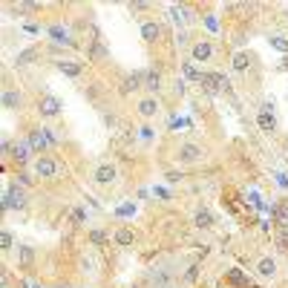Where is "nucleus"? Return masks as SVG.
Segmentation results:
<instances>
[{"label": "nucleus", "instance_id": "obj_1", "mask_svg": "<svg viewBox=\"0 0 288 288\" xmlns=\"http://www.w3.org/2000/svg\"><path fill=\"white\" fill-rule=\"evenodd\" d=\"M176 159L182 162V165H193V162H199L202 159V147L199 144H179V150H176Z\"/></svg>", "mask_w": 288, "mask_h": 288}, {"label": "nucleus", "instance_id": "obj_2", "mask_svg": "<svg viewBox=\"0 0 288 288\" xmlns=\"http://www.w3.org/2000/svg\"><path fill=\"white\" fill-rule=\"evenodd\" d=\"M199 84H202L207 92H219V89H225V86H228V78H225V75H219V72H202Z\"/></svg>", "mask_w": 288, "mask_h": 288}, {"label": "nucleus", "instance_id": "obj_3", "mask_svg": "<svg viewBox=\"0 0 288 288\" xmlns=\"http://www.w3.org/2000/svg\"><path fill=\"white\" fill-rule=\"evenodd\" d=\"M35 173H38V176H43V179H49V176L58 173V165L52 162L49 156H41V159L35 162Z\"/></svg>", "mask_w": 288, "mask_h": 288}, {"label": "nucleus", "instance_id": "obj_4", "mask_svg": "<svg viewBox=\"0 0 288 288\" xmlns=\"http://www.w3.org/2000/svg\"><path fill=\"white\" fill-rule=\"evenodd\" d=\"M268 110H271V107H268V104H265V107H262V110H259V130H262V133H274V127H277V121H274V116L271 113H268Z\"/></svg>", "mask_w": 288, "mask_h": 288}, {"label": "nucleus", "instance_id": "obj_5", "mask_svg": "<svg viewBox=\"0 0 288 288\" xmlns=\"http://www.w3.org/2000/svg\"><path fill=\"white\" fill-rule=\"evenodd\" d=\"M113 179H116V167L113 165H101V167L95 170V182L98 185H110Z\"/></svg>", "mask_w": 288, "mask_h": 288}, {"label": "nucleus", "instance_id": "obj_6", "mask_svg": "<svg viewBox=\"0 0 288 288\" xmlns=\"http://www.w3.org/2000/svg\"><path fill=\"white\" fill-rule=\"evenodd\" d=\"M274 222H277L283 231L288 228V202H280L277 207H274Z\"/></svg>", "mask_w": 288, "mask_h": 288}, {"label": "nucleus", "instance_id": "obj_7", "mask_svg": "<svg viewBox=\"0 0 288 288\" xmlns=\"http://www.w3.org/2000/svg\"><path fill=\"white\" fill-rule=\"evenodd\" d=\"M58 110H61V101L52 98V95H46V98L41 101V113H43V116H58Z\"/></svg>", "mask_w": 288, "mask_h": 288}, {"label": "nucleus", "instance_id": "obj_8", "mask_svg": "<svg viewBox=\"0 0 288 288\" xmlns=\"http://www.w3.org/2000/svg\"><path fill=\"white\" fill-rule=\"evenodd\" d=\"M20 205H23V190L9 187L6 190V207H20Z\"/></svg>", "mask_w": 288, "mask_h": 288}, {"label": "nucleus", "instance_id": "obj_9", "mask_svg": "<svg viewBox=\"0 0 288 288\" xmlns=\"http://www.w3.org/2000/svg\"><path fill=\"white\" fill-rule=\"evenodd\" d=\"M138 110H141V116H147V119H150V116L159 113V101H156V98H144V101L138 104Z\"/></svg>", "mask_w": 288, "mask_h": 288}, {"label": "nucleus", "instance_id": "obj_10", "mask_svg": "<svg viewBox=\"0 0 288 288\" xmlns=\"http://www.w3.org/2000/svg\"><path fill=\"white\" fill-rule=\"evenodd\" d=\"M43 133H46V130H38V133H32V138H29V144H32L35 150H43V147H46V144L52 141V138L43 136Z\"/></svg>", "mask_w": 288, "mask_h": 288}, {"label": "nucleus", "instance_id": "obj_11", "mask_svg": "<svg viewBox=\"0 0 288 288\" xmlns=\"http://www.w3.org/2000/svg\"><path fill=\"white\" fill-rule=\"evenodd\" d=\"M256 271L262 274V277H274V274H277V262L265 256V259H259V265H256Z\"/></svg>", "mask_w": 288, "mask_h": 288}, {"label": "nucleus", "instance_id": "obj_12", "mask_svg": "<svg viewBox=\"0 0 288 288\" xmlns=\"http://www.w3.org/2000/svg\"><path fill=\"white\" fill-rule=\"evenodd\" d=\"M210 43H207V41H202V43H196V46H193V58H196V61H207V58H210Z\"/></svg>", "mask_w": 288, "mask_h": 288}, {"label": "nucleus", "instance_id": "obj_13", "mask_svg": "<svg viewBox=\"0 0 288 288\" xmlns=\"http://www.w3.org/2000/svg\"><path fill=\"white\" fill-rule=\"evenodd\" d=\"M196 225H199V228H210V225H213V216H210L207 207H199V210H196Z\"/></svg>", "mask_w": 288, "mask_h": 288}, {"label": "nucleus", "instance_id": "obj_14", "mask_svg": "<svg viewBox=\"0 0 288 288\" xmlns=\"http://www.w3.org/2000/svg\"><path fill=\"white\" fill-rule=\"evenodd\" d=\"M3 107H6V110H15V107H20V95H17V92H12V89H6V92H3Z\"/></svg>", "mask_w": 288, "mask_h": 288}, {"label": "nucleus", "instance_id": "obj_15", "mask_svg": "<svg viewBox=\"0 0 288 288\" xmlns=\"http://www.w3.org/2000/svg\"><path fill=\"white\" fill-rule=\"evenodd\" d=\"M141 35H144V41H156V38L162 35V29H159L156 23H144V26H141Z\"/></svg>", "mask_w": 288, "mask_h": 288}, {"label": "nucleus", "instance_id": "obj_16", "mask_svg": "<svg viewBox=\"0 0 288 288\" xmlns=\"http://www.w3.org/2000/svg\"><path fill=\"white\" fill-rule=\"evenodd\" d=\"M58 69H61V72H67V75H72V78H75V75L81 72V64H75V61H61V64H58Z\"/></svg>", "mask_w": 288, "mask_h": 288}, {"label": "nucleus", "instance_id": "obj_17", "mask_svg": "<svg viewBox=\"0 0 288 288\" xmlns=\"http://www.w3.org/2000/svg\"><path fill=\"white\" fill-rule=\"evenodd\" d=\"M12 153H15V159H17V162H26V159H29V144L17 141L15 147H12Z\"/></svg>", "mask_w": 288, "mask_h": 288}, {"label": "nucleus", "instance_id": "obj_18", "mask_svg": "<svg viewBox=\"0 0 288 288\" xmlns=\"http://www.w3.org/2000/svg\"><path fill=\"white\" fill-rule=\"evenodd\" d=\"M141 78H144L141 72H136V75H130V78L124 81V92H130V89H138V86H141Z\"/></svg>", "mask_w": 288, "mask_h": 288}, {"label": "nucleus", "instance_id": "obj_19", "mask_svg": "<svg viewBox=\"0 0 288 288\" xmlns=\"http://www.w3.org/2000/svg\"><path fill=\"white\" fill-rule=\"evenodd\" d=\"M228 280H231L234 286H239V288H248V280H245V277H242L237 268H234V271H228Z\"/></svg>", "mask_w": 288, "mask_h": 288}, {"label": "nucleus", "instance_id": "obj_20", "mask_svg": "<svg viewBox=\"0 0 288 288\" xmlns=\"http://www.w3.org/2000/svg\"><path fill=\"white\" fill-rule=\"evenodd\" d=\"M144 81H147V89H159V72H147Z\"/></svg>", "mask_w": 288, "mask_h": 288}, {"label": "nucleus", "instance_id": "obj_21", "mask_svg": "<svg viewBox=\"0 0 288 288\" xmlns=\"http://www.w3.org/2000/svg\"><path fill=\"white\" fill-rule=\"evenodd\" d=\"M116 239H119L121 245H130V242H133V234H130V231H127V228H121L119 234H116Z\"/></svg>", "mask_w": 288, "mask_h": 288}, {"label": "nucleus", "instance_id": "obj_22", "mask_svg": "<svg viewBox=\"0 0 288 288\" xmlns=\"http://www.w3.org/2000/svg\"><path fill=\"white\" fill-rule=\"evenodd\" d=\"M20 262H23V265L32 262V248H20Z\"/></svg>", "mask_w": 288, "mask_h": 288}, {"label": "nucleus", "instance_id": "obj_23", "mask_svg": "<svg viewBox=\"0 0 288 288\" xmlns=\"http://www.w3.org/2000/svg\"><path fill=\"white\" fill-rule=\"evenodd\" d=\"M49 35H52V38H58V41H67V32H64L61 26H52V29H49Z\"/></svg>", "mask_w": 288, "mask_h": 288}, {"label": "nucleus", "instance_id": "obj_24", "mask_svg": "<svg viewBox=\"0 0 288 288\" xmlns=\"http://www.w3.org/2000/svg\"><path fill=\"white\" fill-rule=\"evenodd\" d=\"M234 67H237L239 72H242V69L248 67V58H245V55H237V58H234Z\"/></svg>", "mask_w": 288, "mask_h": 288}, {"label": "nucleus", "instance_id": "obj_25", "mask_svg": "<svg viewBox=\"0 0 288 288\" xmlns=\"http://www.w3.org/2000/svg\"><path fill=\"white\" fill-rule=\"evenodd\" d=\"M185 75H187V78H196V81L202 78V72H196V69L190 67V64H185Z\"/></svg>", "mask_w": 288, "mask_h": 288}, {"label": "nucleus", "instance_id": "obj_26", "mask_svg": "<svg viewBox=\"0 0 288 288\" xmlns=\"http://www.w3.org/2000/svg\"><path fill=\"white\" fill-rule=\"evenodd\" d=\"M271 43H274V46H277L280 52H288V41H283V38H274Z\"/></svg>", "mask_w": 288, "mask_h": 288}, {"label": "nucleus", "instance_id": "obj_27", "mask_svg": "<svg viewBox=\"0 0 288 288\" xmlns=\"http://www.w3.org/2000/svg\"><path fill=\"white\" fill-rule=\"evenodd\" d=\"M277 185H280V187H288V176H286V173H277Z\"/></svg>", "mask_w": 288, "mask_h": 288}, {"label": "nucleus", "instance_id": "obj_28", "mask_svg": "<svg viewBox=\"0 0 288 288\" xmlns=\"http://www.w3.org/2000/svg\"><path fill=\"white\" fill-rule=\"evenodd\" d=\"M104 239H107V237H104L101 231H92V242H104Z\"/></svg>", "mask_w": 288, "mask_h": 288}, {"label": "nucleus", "instance_id": "obj_29", "mask_svg": "<svg viewBox=\"0 0 288 288\" xmlns=\"http://www.w3.org/2000/svg\"><path fill=\"white\" fill-rule=\"evenodd\" d=\"M3 248H12V237H9L6 231H3Z\"/></svg>", "mask_w": 288, "mask_h": 288}]
</instances>
